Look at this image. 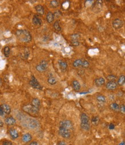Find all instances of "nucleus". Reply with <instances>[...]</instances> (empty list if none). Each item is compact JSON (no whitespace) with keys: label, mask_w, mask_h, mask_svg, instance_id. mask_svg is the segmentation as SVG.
<instances>
[{"label":"nucleus","mask_w":125,"mask_h":145,"mask_svg":"<svg viewBox=\"0 0 125 145\" xmlns=\"http://www.w3.org/2000/svg\"><path fill=\"white\" fill-rule=\"evenodd\" d=\"M58 65L62 70H66L68 68V64L66 61L62 60H58Z\"/></svg>","instance_id":"nucleus-17"},{"label":"nucleus","mask_w":125,"mask_h":145,"mask_svg":"<svg viewBox=\"0 0 125 145\" xmlns=\"http://www.w3.org/2000/svg\"><path fill=\"white\" fill-rule=\"evenodd\" d=\"M54 28L55 29V30L57 31H61L62 28L60 26V25H59V21H56L54 24Z\"/></svg>","instance_id":"nucleus-27"},{"label":"nucleus","mask_w":125,"mask_h":145,"mask_svg":"<svg viewBox=\"0 0 125 145\" xmlns=\"http://www.w3.org/2000/svg\"><path fill=\"white\" fill-rule=\"evenodd\" d=\"M109 129H111V130H113V129H115V125H113V123H111L109 126Z\"/></svg>","instance_id":"nucleus-36"},{"label":"nucleus","mask_w":125,"mask_h":145,"mask_svg":"<svg viewBox=\"0 0 125 145\" xmlns=\"http://www.w3.org/2000/svg\"><path fill=\"white\" fill-rule=\"evenodd\" d=\"M32 23L34 25H37V26H40L42 24V21L40 18L39 17L38 15H34L32 20Z\"/></svg>","instance_id":"nucleus-11"},{"label":"nucleus","mask_w":125,"mask_h":145,"mask_svg":"<svg viewBox=\"0 0 125 145\" xmlns=\"http://www.w3.org/2000/svg\"><path fill=\"white\" fill-rule=\"evenodd\" d=\"M96 99L100 103H105L106 102V98L104 95H99L96 97Z\"/></svg>","instance_id":"nucleus-25"},{"label":"nucleus","mask_w":125,"mask_h":145,"mask_svg":"<svg viewBox=\"0 0 125 145\" xmlns=\"http://www.w3.org/2000/svg\"><path fill=\"white\" fill-rule=\"evenodd\" d=\"M5 123L8 126H13L16 123V120L12 116H9V117H7L5 119Z\"/></svg>","instance_id":"nucleus-12"},{"label":"nucleus","mask_w":125,"mask_h":145,"mask_svg":"<svg viewBox=\"0 0 125 145\" xmlns=\"http://www.w3.org/2000/svg\"><path fill=\"white\" fill-rule=\"evenodd\" d=\"M72 87L76 91H79L81 89V84L77 80H74L72 81Z\"/></svg>","instance_id":"nucleus-19"},{"label":"nucleus","mask_w":125,"mask_h":145,"mask_svg":"<svg viewBox=\"0 0 125 145\" xmlns=\"http://www.w3.org/2000/svg\"><path fill=\"white\" fill-rule=\"evenodd\" d=\"M54 20V14L52 12H49L46 15V20L49 23H52Z\"/></svg>","instance_id":"nucleus-21"},{"label":"nucleus","mask_w":125,"mask_h":145,"mask_svg":"<svg viewBox=\"0 0 125 145\" xmlns=\"http://www.w3.org/2000/svg\"><path fill=\"white\" fill-rule=\"evenodd\" d=\"M29 84L34 89L39 90H42V89H43V87H42V85H40V84L39 83V81H38V80L36 79V77L34 76V75H32L31 76V79L29 81Z\"/></svg>","instance_id":"nucleus-3"},{"label":"nucleus","mask_w":125,"mask_h":145,"mask_svg":"<svg viewBox=\"0 0 125 145\" xmlns=\"http://www.w3.org/2000/svg\"><path fill=\"white\" fill-rule=\"evenodd\" d=\"M29 145H39V143H38V142L36 141H33V142H31Z\"/></svg>","instance_id":"nucleus-38"},{"label":"nucleus","mask_w":125,"mask_h":145,"mask_svg":"<svg viewBox=\"0 0 125 145\" xmlns=\"http://www.w3.org/2000/svg\"><path fill=\"white\" fill-rule=\"evenodd\" d=\"M17 39L23 43H29L32 40V36L29 31L26 29H18L15 33Z\"/></svg>","instance_id":"nucleus-1"},{"label":"nucleus","mask_w":125,"mask_h":145,"mask_svg":"<svg viewBox=\"0 0 125 145\" xmlns=\"http://www.w3.org/2000/svg\"><path fill=\"white\" fill-rule=\"evenodd\" d=\"M40 108H38L34 107L33 105H24L23 107V110L24 112H27V113L31 115H35L38 114Z\"/></svg>","instance_id":"nucleus-2"},{"label":"nucleus","mask_w":125,"mask_h":145,"mask_svg":"<svg viewBox=\"0 0 125 145\" xmlns=\"http://www.w3.org/2000/svg\"><path fill=\"white\" fill-rule=\"evenodd\" d=\"M81 124H89V118L85 113H82L80 116Z\"/></svg>","instance_id":"nucleus-10"},{"label":"nucleus","mask_w":125,"mask_h":145,"mask_svg":"<svg viewBox=\"0 0 125 145\" xmlns=\"http://www.w3.org/2000/svg\"><path fill=\"white\" fill-rule=\"evenodd\" d=\"M89 66V62L88 61H86V60H84L82 67H83V68H88Z\"/></svg>","instance_id":"nucleus-32"},{"label":"nucleus","mask_w":125,"mask_h":145,"mask_svg":"<svg viewBox=\"0 0 125 145\" xmlns=\"http://www.w3.org/2000/svg\"><path fill=\"white\" fill-rule=\"evenodd\" d=\"M32 139V136L29 133H26L24 134L22 136V140L24 143H28L31 141Z\"/></svg>","instance_id":"nucleus-15"},{"label":"nucleus","mask_w":125,"mask_h":145,"mask_svg":"<svg viewBox=\"0 0 125 145\" xmlns=\"http://www.w3.org/2000/svg\"><path fill=\"white\" fill-rule=\"evenodd\" d=\"M51 6L52 8H56L59 6V2L56 0H53V1H51L50 2Z\"/></svg>","instance_id":"nucleus-29"},{"label":"nucleus","mask_w":125,"mask_h":145,"mask_svg":"<svg viewBox=\"0 0 125 145\" xmlns=\"http://www.w3.org/2000/svg\"><path fill=\"white\" fill-rule=\"evenodd\" d=\"M59 125H60V127L65 128V129H68L69 130L73 129V124H72V122L69 120H63L61 121Z\"/></svg>","instance_id":"nucleus-6"},{"label":"nucleus","mask_w":125,"mask_h":145,"mask_svg":"<svg viewBox=\"0 0 125 145\" xmlns=\"http://www.w3.org/2000/svg\"><path fill=\"white\" fill-rule=\"evenodd\" d=\"M1 107L5 114L9 115L11 114V108L9 105H7V104H2V105H1Z\"/></svg>","instance_id":"nucleus-14"},{"label":"nucleus","mask_w":125,"mask_h":145,"mask_svg":"<svg viewBox=\"0 0 125 145\" xmlns=\"http://www.w3.org/2000/svg\"><path fill=\"white\" fill-rule=\"evenodd\" d=\"M59 134L63 138L68 139L71 136L70 130L65 129V128L62 127H59Z\"/></svg>","instance_id":"nucleus-5"},{"label":"nucleus","mask_w":125,"mask_h":145,"mask_svg":"<svg viewBox=\"0 0 125 145\" xmlns=\"http://www.w3.org/2000/svg\"><path fill=\"white\" fill-rule=\"evenodd\" d=\"M125 83V77L124 75H120L119 76L118 80V82L117 84L118 85H120V86H122V85H124Z\"/></svg>","instance_id":"nucleus-23"},{"label":"nucleus","mask_w":125,"mask_h":145,"mask_svg":"<svg viewBox=\"0 0 125 145\" xmlns=\"http://www.w3.org/2000/svg\"><path fill=\"white\" fill-rule=\"evenodd\" d=\"M36 12L40 15H43L45 13V8L41 5H37L35 6Z\"/></svg>","instance_id":"nucleus-16"},{"label":"nucleus","mask_w":125,"mask_h":145,"mask_svg":"<svg viewBox=\"0 0 125 145\" xmlns=\"http://www.w3.org/2000/svg\"><path fill=\"white\" fill-rule=\"evenodd\" d=\"M110 107L111 109L113 111H119V105L116 103H112Z\"/></svg>","instance_id":"nucleus-24"},{"label":"nucleus","mask_w":125,"mask_h":145,"mask_svg":"<svg viewBox=\"0 0 125 145\" xmlns=\"http://www.w3.org/2000/svg\"><path fill=\"white\" fill-rule=\"evenodd\" d=\"M72 45H73V46H79L80 44L79 40H72Z\"/></svg>","instance_id":"nucleus-33"},{"label":"nucleus","mask_w":125,"mask_h":145,"mask_svg":"<svg viewBox=\"0 0 125 145\" xmlns=\"http://www.w3.org/2000/svg\"><path fill=\"white\" fill-rule=\"evenodd\" d=\"M57 145H66V144L64 141H60L58 142Z\"/></svg>","instance_id":"nucleus-37"},{"label":"nucleus","mask_w":125,"mask_h":145,"mask_svg":"<svg viewBox=\"0 0 125 145\" xmlns=\"http://www.w3.org/2000/svg\"><path fill=\"white\" fill-rule=\"evenodd\" d=\"M106 83V80L103 77H98L95 80V84L97 87H101L102 85H104Z\"/></svg>","instance_id":"nucleus-13"},{"label":"nucleus","mask_w":125,"mask_h":145,"mask_svg":"<svg viewBox=\"0 0 125 145\" xmlns=\"http://www.w3.org/2000/svg\"><path fill=\"white\" fill-rule=\"evenodd\" d=\"M40 104H41L40 101V100L39 99H38V98H34V99H32V102H31V105H33V106L35 107L40 108Z\"/></svg>","instance_id":"nucleus-20"},{"label":"nucleus","mask_w":125,"mask_h":145,"mask_svg":"<svg viewBox=\"0 0 125 145\" xmlns=\"http://www.w3.org/2000/svg\"><path fill=\"white\" fill-rule=\"evenodd\" d=\"M47 81L50 84H51V85H55V84H57V79L55 78V77L54 76L51 74L49 75V77H48L47 79Z\"/></svg>","instance_id":"nucleus-18"},{"label":"nucleus","mask_w":125,"mask_h":145,"mask_svg":"<svg viewBox=\"0 0 125 145\" xmlns=\"http://www.w3.org/2000/svg\"><path fill=\"white\" fill-rule=\"evenodd\" d=\"M107 79L109 81H114L116 80V77L115 75H110L107 76Z\"/></svg>","instance_id":"nucleus-30"},{"label":"nucleus","mask_w":125,"mask_h":145,"mask_svg":"<svg viewBox=\"0 0 125 145\" xmlns=\"http://www.w3.org/2000/svg\"><path fill=\"white\" fill-rule=\"evenodd\" d=\"M119 111L121 112L122 114H125V107L124 105H122L119 106Z\"/></svg>","instance_id":"nucleus-31"},{"label":"nucleus","mask_w":125,"mask_h":145,"mask_svg":"<svg viewBox=\"0 0 125 145\" xmlns=\"http://www.w3.org/2000/svg\"><path fill=\"white\" fill-rule=\"evenodd\" d=\"M10 53H11V49H10L9 46H6L4 48V54L5 57H8L10 55Z\"/></svg>","instance_id":"nucleus-26"},{"label":"nucleus","mask_w":125,"mask_h":145,"mask_svg":"<svg viewBox=\"0 0 125 145\" xmlns=\"http://www.w3.org/2000/svg\"><path fill=\"white\" fill-rule=\"evenodd\" d=\"M91 122L92 124H93V125H95V126H96V125H97L98 124H99V118L98 116H93V118H92Z\"/></svg>","instance_id":"nucleus-28"},{"label":"nucleus","mask_w":125,"mask_h":145,"mask_svg":"<svg viewBox=\"0 0 125 145\" xmlns=\"http://www.w3.org/2000/svg\"><path fill=\"white\" fill-rule=\"evenodd\" d=\"M2 145H13L12 143L10 141H8V140H6V141H4L2 143Z\"/></svg>","instance_id":"nucleus-34"},{"label":"nucleus","mask_w":125,"mask_h":145,"mask_svg":"<svg viewBox=\"0 0 125 145\" xmlns=\"http://www.w3.org/2000/svg\"><path fill=\"white\" fill-rule=\"evenodd\" d=\"M83 62H84V60H82V59H77V60H76L73 62V65L74 67H81V66L82 67Z\"/></svg>","instance_id":"nucleus-22"},{"label":"nucleus","mask_w":125,"mask_h":145,"mask_svg":"<svg viewBox=\"0 0 125 145\" xmlns=\"http://www.w3.org/2000/svg\"><path fill=\"white\" fill-rule=\"evenodd\" d=\"M5 115V114H4L3 110H2V108H1V105H0V116H4Z\"/></svg>","instance_id":"nucleus-35"},{"label":"nucleus","mask_w":125,"mask_h":145,"mask_svg":"<svg viewBox=\"0 0 125 145\" xmlns=\"http://www.w3.org/2000/svg\"><path fill=\"white\" fill-rule=\"evenodd\" d=\"M118 84L116 81H108L106 85V87L108 90H115L118 87Z\"/></svg>","instance_id":"nucleus-8"},{"label":"nucleus","mask_w":125,"mask_h":145,"mask_svg":"<svg viewBox=\"0 0 125 145\" xmlns=\"http://www.w3.org/2000/svg\"><path fill=\"white\" fill-rule=\"evenodd\" d=\"M9 133L11 138L13 139H17L19 136V134H18V131H17L16 129H14V128H11L9 129Z\"/></svg>","instance_id":"nucleus-9"},{"label":"nucleus","mask_w":125,"mask_h":145,"mask_svg":"<svg viewBox=\"0 0 125 145\" xmlns=\"http://www.w3.org/2000/svg\"><path fill=\"white\" fill-rule=\"evenodd\" d=\"M113 26L115 29H120L123 26V21L119 19H115L113 22Z\"/></svg>","instance_id":"nucleus-7"},{"label":"nucleus","mask_w":125,"mask_h":145,"mask_svg":"<svg viewBox=\"0 0 125 145\" xmlns=\"http://www.w3.org/2000/svg\"><path fill=\"white\" fill-rule=\"evenodd\" d=\"M48 63L46 60H42L38 65L36 66V70L39 72H43L46 71L48 68Z\"/></svg>","instance_id":"nucleus-4"},{"label":"nucleus","mask_w":125,"mask_h":145,"mask_svg":"<svg viewBox=\"0 0 125 145\" xmlns=\"http://www.w3.org/2000/svg\"><path fill=\"white\" fill-rule=\"evenodd\" d=\"M4 126V122L0 119V127H2Z\"/></svg>","instance_id":"nucleus-39"}]
</instances>
